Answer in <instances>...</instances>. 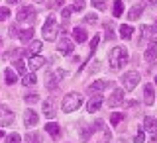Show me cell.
<instances>
[{
    "instance_id": "6da1fadb",
    "label": "cell",
    "mask_w": 157,
    "mask_h": 143,
    "mask_svg": "<svg viewBox=\"0 0 157 143\" xmlns=\"http://www.w3.org/2000/svg\"><path fill=\"white\" fill-rule=\"evenodd\" d=\"M128 51H126V47H114L110 51V69L112 71H120L122 67L128 63Z\"/></svg>"
},
{
    "instance_id": "7a4b0ae2",
    "label": "cell",
    "mask_w": 157,
    "mask_h": 143,
    "mask_svg": "<svg viewBox=\"0 0 157 143\" xmlns=\"http://www.w3.org/2000/svg\"><path fill=\"white\" fill-rule=\"evenodd\" d=\"M81 104H82L81 94H77V92H69V94L63 98L61 108H63V112H75V110L81 108Z\"/></svg>"
},
{
    "instance_id": "3957f363",
    "label": "cell",
    "mask_w": 157,
    "mask_h": 143,
    "mask_svg": "<svg viewBox=\"0 0 157 143\" xmlns=\"http://www.w3.org/2000/svg\"><path fill=\"white\" fill-rule=\"evenodd\" d=\"M57 32H59V28H57L55 18H47V22L43 24V39H47V41H55Z\"/></svg>"
},
{
    "instance_id": "277c9868",
    "label": "cell",
    "mask_w": 157,
    "mask_h": 143,
    "mask_svg": "<svg viewBox=\"0 0 157 143\" xmlns=\"http://www.w3.org/2000/svg\"><path fill=\"white\" fill-rule=\"evenodd\" d=\"M137 82H140V73H136V71H128L126 75L122 77V86H124L128 92L134 90L137 86Z\"/></svg>"
},
{
    "instance_id": "5b68a950",
    "label": "cell",
    "mask_w": 157,
    "mask_h": 143,
    "mask_svg": "<svg viewBox=\"0 0 157 143\" xmlns=\"http://www.w3.org/2000/svg\"><path fill=\"white\" fill-rule=\"evenodd\" d=\"M14 120H16V116H14V112L10 110L8 106H0V126H12Z\"/></svg>"
},
{
    "instance_id": "8992f818",
    "label": "cell",
    "mask_w": 157,
    "mask_h": 143,
    "mask_svg": "<svg viewBox=\"0 0 157 143\" xmlns=\"http://www.w3.org/2000/svg\"><path fill=\"white\" fill-rule=\"evenodd\" d=\"M36 8H32V6H26V8H22L20 12L16 14V20L18 22H33L36 20Z\"/></svg>"
},
{
    "instance_id": "52a82bcc",
    "label": "cell",
    "mask_w": 157,
    "mask_h": 143,
    "mask_svg": "<svg viewBox=\"0 0 157 143\" xmlns=\"http://www.w3.org/2000/svg\"><path fill=\"white\" fill-rule=\"evenodd\" d=\"M120 104H124V90H122V88H116V90L112 92V96L108 98V106L116 108V106H120Z\"/></svg>"
},
{
    "instance_id": "ba28073f",
    "label": "cell",
    "mask_w": 157,
    "mask_h": 143,
    "mask_svg": "<svg viewBox=\"0 0 157 143\" xmlns=\"http://www.w3.org/2000/svg\"><path fill=\"white\" fill-rule=\"evenodd\" d=\"M43 63H45V59H43L41 55H29V59H28V67L32 69V73L37 71V69H41Z\"/></svg>"
},
{
    "instance_id": "9c48e42d",
    "label": "cell",
    "mask_w": 157,
    "mask_h": 143,
    "mask_svg": "<svg viewBox=\"0 0 157 143\" xmlns=\"http://www.w3.org/2000/svg\"><path fill=\"white\" fill-rule=\"evenodd\" d=\"M100 106H102V96L100 94H94L88 100V104H86V110L90 112V114H94L96 110H100Z\"/></svg>"
},
{
    "instance_id": "30bf717a",
    "label": "cell",
    "mask_w": 157,
    "mask_h": 143,
    "mask_svg": "<svg viewBox=\"0 0 157 143\" xmlns=\"http://www.w3.org/2000/svg\"><path fill=\"white\" fill-rule=\"evenodd\" d=\"M75 51V47H73V41L67 37H63L61 41H59V53H63V55H71V53Z\"/></svg>"
},
{
    "instance_id": "8fae6325",
    "label": "cell",
    "mask_w": 157,
    "mask_h": 143,
    "mask_svg": "<svg viewBox=\"0 0 157 143\" xmlns=\"http://www.w3.org/2000/svg\"><path fill=\"white\" fill-rule=\"evenodd\" d=\"M37 114L33 110H26V114H24V126L26 127H33V126H37Z\"/></svg>"
},
{
    "instance_id": "7c38bea8",
    "label": "cell",
    "mask_w": 157,
    "mask_h": 143,
    "mask_svg": "<svg viewBox=\"0 0 157 143\" xmlns=\"http://www.w3.org/2000/svg\"><path fill=\"white\" fill-rule=\"evenodd\" d=\"M155 57H157V41L153 39V41L149 43V47L145 49L144 59H145V61H155Z\"/></svg>"
},
{
    "instance_id": "4fadbf2b",
    "label": "cell",
    "mask_w": 157,
    "mask_h": 143,
    "mask_svg": "<svg viewBox=\"0 0 157 143\" xmlns=\"http://www.w3.org/2000/svg\"><path fill=\"white\" fill-rule=\"evenodd\" d=\"M144 102L147 106H151L155 102V94H153V86L151 85H145L144 86Z\"/></svg>"
},
{
    "instance_id": "5bb4252c",
    "label": "cell",
    "mask_w": 157,
    "mask_h": 143,
    "mask_svg": "<svg viewBox=\"0 0 157 143\" xmlns=\"http://www.w3.org/2000/svg\"><path fill=\"white\" fill-rule=\"evenodd\" d=\"M144 130L145 131H151V134H157V118L147 116L145 120H144Z\"/></svg>"
},
{
    "instance_id": "9a60e30c",
    "label": "cell",
    "mask_w": 157,
    "mask_h": 143,
    "mask_svg": "<svg viewBox=\"0 0 157 143\" xmlns=\"http://www.w3.org/2000/svg\"><path fill=\"white\" fill-rule=\"evenodd\" d=\"M141 14H144V6H141V4H137V6L130 8V12H128V20H130V22H134V20H140Z\"/></svg>"
},
{
    "instance_id": "2e32d148",
    "label": "cell",
    "mask_w": 157,
    "mask_h": 143,
    "mask_svg": "<svg viewBox=\"0 0 157 143\" xmlns=\"http://www.w3.org/2000/svg\"><path fill=\"white\" fill-rule=\"evenodd\" d=\"M108 85H110L108 81H94V82L88 85V92H100V90H104Z\"/></svg>"
},
{
    "instance_id": "e0dca14e",
    "label": "cell",
    "mask_w": 157,
    "mask_h": 143,
    "mask_svg": "<svg viewBox=\"0 0 157 143\" xmlns=\"http://www.w3.org/2000/svg\"><path fill=\"white\" fill-rule=\"evenodd\" d=\"M43 114H45V118H55V110H53V100L49 98V100H45L43 102Z\"/></svg>"
},
{
    "instance_id": "ac0fdd59",
    "label": "cell",
    "mask_w": 157,
    "mask_h": 143,
    "mask_svg": "<svg viewBox=\"0 0 157 143\" xmlns=\"http://www.w3.org/2000/svg\"><path fill=\"white\" fill-rule=\"evenodd\" d=\"M73 37H75V41H78V43H82V41H86V29L85 28H75L73 29Z\"/></svg>"
},
{
    "instance_id": "d6986e66",
    "label": "cell",
    "mask_w": 157,
    "mask_h": 143,
    "mask_svg": "<svg viewBox=\"0 0 157 143\" xmlns=\"http://www.w3.org/2000/svg\"><path fill=\"white\" fill-rule=\"evenodd\" d=\"M39 51H41V41H37V39H32L29 47L26 49V53H28V55H37Z\"/></svg>"
},
{
    "instance_id": "ffe728a7",
    "label": "cell",
    "mask_w": 157,
    "mask_h": 143,
    "mask_svg": "<svg viewBox=\"0 0 157 143\" xmlns=\"http://www.w3.org/2000/svg\"><path fill=\"white\" fill-rule=\"evenodd\" d=\"M18 39H22V41H29V39L33 37V28H28V29H18Z\"/></svg>"
},
{
    "instance_id": "44dd1931",
    "label": "cell",
    "mask_w": 157,
    "mask_h": 143,
    "mask_svg": "<svg viewBox=\"0 0 157 143\" xmlns=\"http://www.w3.org/2000/svg\"><path fill=\"white\" fill-rule=\"evenodd\" d=\"M45 130L51 134V137L53 139H59V135H61V130H59V126L57 124H53V122H49V124L45 126Z\"/></svg>"
},
{
    "instance_id": "7402d4cb",
    "label": "cell",
    "mask_w": 157,
    "mask_h": 143,
    "mask_svg": "<svg viewBox=\"0 0 157 143\" xmlns=\"http://www.w3.org/2000/svg\"><path fill=\"white\" fill-rule=\"evenodd\" d=\"M147 37H155V28L151 26H144L141 28V39H147ZM140 39V41H141Z\"/></svg>"
},
{
    "instance_id": "603a6c76",
    "label": "cell",
    "mask_w": 157,
    "mask_h": 143,
    "mask_svg": "<svg viewBox=\"0 0 157 143\" xmlns=\"http://www.w3.org/2000/svg\"><path fill=\"white\" fill-rule=\"evenodd\" d=\"M36 82H37V78H36V75H33V73L24 75V78H22V85H24V86H33Z\"/></svg>"
},
{
    "instance_id": "cb8c5ba5",
    "label": "cell",
    "mask_w": 157,
    "mask_h": 143,
    "mask_svg": "<svg viewBox=\"0 0 157 143\" xmlns=\"http://www.w3.org/2000/svg\"><path fill=\"white\" fill-rule=\"evenodd\" d=\"M4 81H6V85H14V82H16V73H14L12 69H6V71H4Z\"/></svg>"
},
{
    "instance_id": "d4e9b609",
    "label": "cell",
    "mask_w": 157,
    "mask_h": 143,
    "mask_svg": "<svg viewBox=\"0 0 157 143\" xmlns=\"http://www.w3.org/2000/svg\"><path fill=\"white\" fill-rule=\"evenodd\" d=\"M132 33H134V29H132L130 26H120V37H124V39H130L132 37Z\"/></svg>"
},
{
    "instance_id": "484cf974",
    "label": "cell",
    "mask_w": 157,
    "mask_h": 143,
    "mask_svg": "<svg viewBox=\"0 0 157 143\" xmlns=\"http://www.w3.org/2000/svg\"><path fill=\"white\" fill-rule=\"evenodd\" d=\"M24 139H26V143H41V137H39V134H36V131H29Z\"/></svg>"
},
{
    "instance_id": "4316f807",
    "label": "cell",
    "mask_w": 157,
    "mask_h": 143,
    "mask_svg": "<svg viewBox=\"0 0 157 143\" xmlns=\"http://www.w3.org/2000/svg\"><path fill=\"white\" fill-rule=\"evenodd\" d=\"M122 12H124V4H122V0H116V2H114V10H112L114 18H120Z\"/></svg>"
},
{
    "instance_id": "83f0119b",
    "label": "cell",
    "mask_w": 157,
    "mask_h": 143,
    "mask_svg": "<svg viewBox=\"0 0 157 143\" xmlns=\"http://www.w3.org/2000/svg\"><path fill=\"white\" fill-rule=\"evenodd\" d=\"M57 82H59V81H57L55 75H49L47 81H45V86L49 88V90H55V88H57Z\"/></svg>"
},
{
    "instance_id": "f1b7e54d",
    "label": "cell",
    "mask_w": 157,
    "mask_h": 143,
    "mask_svg": "<svg viewBox=\"0 0 157 143\" xmlns=\"http://www.w3.org/2000/svg\"><path fill=\"white\" fill-rule=\"evenodd\" d=\"M124 118H126V116L122 114V112H116V114H112V116H110V124H112V126H116V124H120Z\"/></svg>"
},
{
    "instance_id": "f546056e",
    "label": "cell",
    "mask_w": 157,
    "mask_h": 143,
    "mask_svg": "<svg viewBox=\"0 0 157 143\" xmlns=\"http://www.w3.org/2000/svg\"><path fill=\"white\" fill-rule=\"evenodd\" d=\"M24 100H26L28 104H36V102L39 100V96H37V92H29V94L24 96Z\"/></svg>"
},
{
    "instance_id": "4dcf8cb0",
    "label": "cell",
    "mask_w": 157,
    "mask_h": 143,
    "mask_svg": "<svg viewBox=\"0 0 157 143\" xmlns=\"http://www.w3.org/2000/svg\"><path fill=\"white\" fill-rule=\"evenodd\" d=\"M14 69H16L20 75H24V71H26V65H24L22 59H16V61H14Z\"/></svg>"
},
{
    "instance_id": "1f68e13d",
    "label": "cell",
    "mask_w": 157,
    "mask_h": 143,
    "mask_svg": "<svg viewBox=\"0 0 157 143\" xmlns=\"http://www.w3.org/2000/svg\"><path fill=\"white\" fill-rule=\"evenodd\" d=\"M90 4H92V8H96V10L106 8V0H90Z\"/></svg>"
},
{
    "instance_id": "d6a6232c",
    "label": "cell",
    "mask_w": 157,
    "mask_h": 143,
    "mask_svg": "<svg viewBox=\"0 0 157 143\" xmlns=\"http://www.w3.org/2000/svg\"><path fill=\"white\" fill-rule=\"evenodd\" d=\"M8 16H10V10L6 6H0V22H6Z\"/></svg>"
},
{
    "instance_id": "836d02e7",
    "label": "cell",
    "mask_w": 157,
    "mask_h": 143,
    "mask_svg": "<svg viewBox=\"0 0 157 143\" xmlns=\"http://www.w3.org/2000/svg\"><path fill=\"white\" fill-rule=\"evenodd\" d=\"M6 143H22V137H20L18 134H10L6 137Z\"/></svg>"
},
{
    "instance_id": "e575fe53",
    "label": "cell",
    "mask_w": 157,
    "mask_h": 143,
    "mask_svg": "<svg viewBox=\"0 0 157 143\" xmlns=\"http://www.w3.org/2000/svg\"><path fill=\"white\" fill-rule=\"evenodd\" d=\"M85 22L86 24H96L98 22V16H96L94 12H92V14H86V16H85Z\"/></svg>"
},
{
    "instance_id": "d590c367",
    "label": "cell",
    "mask_w": 157,
    "mask_h": 143,
    "mask_svg": "<svg viewBox=\"0 0 157 143\" xmlns=\"http://www.w3.org/2000/svg\"><path fill=\"white\" fill-rule=\"evenodd\" d=\"M73 10H85V0H75L73 2Z\"/></svg>"
},
{
    "instance_id": "8d00e7d4",
    "label": "cell",
    "mask_w": 157,
    "mask_h": 143,
    "mask_svg": "<svg viewBox=\"0 0 157 143\" xmlns=\"http://www.w3.org/2000/svg\"><path fill=\"white\" fill-rule=\"evenodd\" d=\"M144 141H145V135H144V131H141V127H140V131H137L134 143H144Z\"/></svg>"
},
{
    "instance_id": "74e56055",
    "label": "cell",
    "mask_w": 157,
    "mask_h": 143,
    "mask_svg": "<svg viewBox=\"0 0 157 143\" xmlns=\"http://www.w3.org/2000/svg\"><path fill=\"white\" fill-rule=\"evenodd\" d=\"M71 14H73V8H63L61 16H63V20H69V18H71Z\"/></svg>"
},
{
    "instance_id": "f35d334b",
    "label": "cell",
    "mask_w": 157,
    "mask_h": 143,
    "mask_svg": "<svg viewBox=\"0 0 157 143\" xmlns=\"http://www.w3.org/2000/svg\"><path fill=\"white\" fill-rule=\"evenodd\" d=\"M98 41H100V37H98V36L92 37V41H90V51H92V53H94V49H96V45H98Z\"/></svg>"
},
{
    "instance_id": "ab89813d",
    "label": "cell",
    "mask_w": 157,
    "mask_h": 143,
    "mask_svg": "<svg viewBox=\"0 0 157 143\" xmlns=\"http://www.w3.org/2000/svg\"><path fill=\"white\" fill-rule=\"evenodd\" d=\"M10 36H12V37H16V36H18V28H16V24L10 28Z\"/></svg>"
},
{
    "instance_id": "60d3db41",
    "label": "cell",
    "mask_w": 157,
    "mask_h": 143,
    "mask_svg": "<svg viewBox=\"0 0 157 143\" xmlns=\"http://www.w3.org/2000/svg\"><path fill=\"white\" fill-rule=\"evenodd\" d=\"M114 37H116V36H114V33H112V29L108 28V29H106V39H108V41H110V39H114Z\"/></svg>"
},
{
    "instance_id": "b9f144b4",
    "label": "cell",
    "mask_w": 157,
    "mask_h": 143,
    "mask_svg": "<svg viewBox=\"0 0 157 143\" xmlns=\"http://www.w3.org/2000/svg\"><path fill=\"white\" fill-rule=\"evenodd\" d=\"M98 67H100V65H98V61H94V63H92V65H90V73L98 71Z\"/></svg>"
},
{
    "instance_id": "7bdbcfd3",
    "label": "cell",
    "mask_w": 157,
    "mask_h": 143,
    "mask_svg": "<svg viewBox=\"0 0 157 143\" xmlns=\"http://www.w3.org/2000/svg\"><path fill=\"white\" fill-rule=\"evenodd\" d=\"M149 143H157V134H153V137L149 139Z\"/></svg>"
},
{
    "instance_id": "ee69618b",
    "label": "cell",
    "mask_w": 157,
    "mask_h": 143,
    "mask_svg": "<svg viewBox=\"0 0 157 143\" xmlns=\"http://www.w3.org/2000/svg\"><path fill=\"white\" fill-rule=\"evenodd\" d=\"M6 2H8V4H18L20 0H6Z\"/></svg>"
},
{
    "instance_id": "f6af8a7d",
    "label": "cell",
    "mask_w": 157,
    "mask_h": 143,
    "mask_svg": "<svg viewBox=\"0 0 157 143\" xmlns=\"http://www.w3.org/2000/svg\"><path fill=\"white\" fill-rule=\"evenodd\" d=\"M147 2H149V4H157V0H147Z\"/></svg>"
},
{
    "instance_id": "bcb514c9",
    "label": "cell",
    "mask_w": 157,
    "mask_h": 143,
    "mask_svg": "<svg viewBox=\"0 0 157 143\" xmlns=\"http://www.w3.org/2000/svg\"><path fill=\"white\" fill-rule=\"evenodd\" d=\"M2 137H4V131H2V130H0V139H2Z\"/></svg>"
},
{
    "instance_id": "7dc6e473",
    "label": "cell",
    "mask_w": 157,
    "mask_h": 143,
    "mask_svg": "<svg viewBox=\"0 0 157 143\" xmlns=\"http://www.w3.org/2000/svg\"><path fill=\"white\" fill-rule=\"evenodd\" d=\"M94 143H108V141H94Z\"/></svg>"
},
{
    "instance_id": "c3c4849f",
    "label": "cell",
    "mask_w": 157,
    "mask_h": 143,
    "mask_svg": "<svg viewBox=\"0 0 157 143\" xmlns=\"http://www.w3.org/2000/svg\"><path fill=\"white\" fill-rule=\"evenodd\" d=\"M0 49H2V39H0Z\"/></svg>"
},
{
    "instance_id": "681fc988",
    "label": "cell",
    "mask_w": 157,
    "mask_h": 143,
    "mask_svg": "<svg viewBox=\"0 0 157 143\" xmlns=\"http://www.w3.org/2000/svg\"><path fill=\"white\" fill-rule=\"evenodd\" d=\"M36 2H43V0H36Z\"/></svg>"
}]
</instances>
